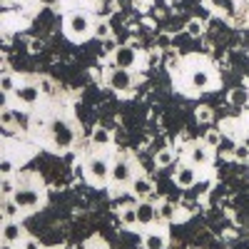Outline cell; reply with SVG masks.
Returning a JSON list of instances; mask_svg holds the SVG:
<instances>
[{
	"label": "cell",
	"mask_w": 249,
	"mask_h": 249,
	"mask_svg": "<svg viewBox=\"0 0 249 249\" xmlns=\"http://www.w3.org/2000/svg\"><path fill=\"white\" fill-rule=\"evenodd\" d=\"M50 144L57 152H65L75 144V130L68 120H53L50 122Z\"/></svg>",
	"instance_id": "6da1fadb"
},
{
	"label": "cell",
	"mask_w": 249,
	"mask_h": 249,
	"mask_svg": "<svg viewBox=\"0 0 249 249\" xmlns=\"http://www.w3.org/2000/svg\"><path fill=\"white\" fill-rule=\"evenodd\" d=\"M92 30H95V25H92V20H90L88 13L75 10V13H70L68 20H65V33H68L72 40H85Z\"/></svg>",
	"instance_id": "7a4b0ae2"
},
{
	"label": "cell",
	"mask_w": 249,
	"mask_h": 249,
	"mask_svg": "<svg viewBox=\"0 0 249 249\" xmlns=\"http://www.w3.org/2000/svg\"><path fill=\"white\" fill-rule=\"evenodd\" d=\"M13 199L20 204V210L23 212H30V210H37L40 204H43L45 195L40 187H33V184H18V192L13 195Z\"/></svg>",
	"instance_id": "3957f363"
},
{
	"label": "cell",
	"mask_w": 249,
	"mask_h": 249,
	"mask_svg": "<svg viewBox=\"0 0 249 249\" xmlns=\"http://www.w3.org/2000/svg\"><path fill=\"white\" fill-rule=\"evenodd\" d=\"M110 172H112V164L105 160V157H92L88 160L85 164V175H88V182L90 184H105L110 179Z\"/></svg>",
	"instance_id": "277c9868"
},
{
	"label": "cell",
	"mask_w": 249,
	"mask_h": 249,
	"mask_svg": "<svg viewBox=\"0 0 249 249\" xmlns=\"http://www.w3.org/2000/svg\"><path fill=\"white\" fill-rule=\"evenodd\" d=\"M132 82H135V77H132V72H130V70L112 68V70L107 72V85H110L115 92H130Z\"/></svg>",
	"instance_id": "5b68a950"
},
{
	"label": "cell",
	"mask_w": 249,
	"mask_h": 249,
	"mask_svg": "<svg viewBox=\"0 0 249 249\" xmlns=\"http://www.w3.org/2000/svg\"><path fill=\"white\" fill-rule=\"evenodd\" d=\"M112 62H115V68L132 70L137 65V50H135V45H120L117 53L112 55Z\"/></svg>",
	"instance_id": "8992f818"
},
{
	"label": "cell",
	"mask_w": 249,
	"mask_h": 249,
	"mask_svg": "<svg viewBox=\"0 0 249 249\" xmlns=\"http://www.w3.org/2000/svg\"><path fill=\"white\" fill-rule=\"evenodd\" d=\"M40 95H43V90H40V85H33V82H23V85H18V90H15L18 102L20 105H28V107L37 105Z\"/></svg>",
	"instance_id": "52a82bcc"
},
{
	"label": "cell",
	"mask_w": 249,
	"mask_h": 249,
	"mask_svg": "<svg viewBox=\"0 0 249 249\" xmlns=\"http://www.w3.org/2000/svg\"><path fill=\"white\" fill-rule=\"evenodd\" d=\"M135 175H132V162L130 160H117L112 162V172H110V182L115 184H127L132 182Z\"/></svg>",
	"instance_id": "ba28073f"
},
{
	"label": "cell",
	"mask_w": 249,
	"mask_h": 249,
	"mask_svg": "<svg viewBox=\"0 0 249 249\" xmlns=\"http://www.w3.org/2000/svg\"><path fill=\"white\" fill-rule=\"evenodd\" d=\"M20 239H25V230L18 219H5L3 224V242L8 244H18Z\"/></svg>",
	"instance_id": "9c48e42d"
},
{
	"label": "cell",
	"mask_w": 249,
	"mask_h": 249,
	"mask_svg": "<svg viewBox=\"0 0 249 249\" xmlns=\"http://www.w3.org/2000/svg\"><path fill=\"white\" fill-rule=\"evenodd\" d=\"M135 207H137V222H140V227H147V224H152L157 219V207L150 199H140V204H135Z\"/></svg>",
	"instance_id": "30bf717a"
},
{
	"label": "cell",
	"mask_w": 249,
	"mask_h": 249,
	"mask_svg": "<svg viewBox=\"0 0 249 249\" xmlns=\"http://www.w3.org/2000/svg\"><path fill=\"white\" fill-rule=\"evenodd\" d=\"M130 192H132L137 199H150L152 192H155V187H152L150 177H135L132 184H130Z\"/></svg>",
	"instance_id": "8fae6325"
},
{
	"label": "cell",
	"mask_w": 249,
	"mask_h": 249,
	"mask_svg": "<svg viewBox=\"0 0 249 249\" xmlns=\"http://www.w3.org/2000/svg\"><path fill=\"white\" fill-rule=\"evenodd\" d=\"M175 182H177V187H182V190L195 187L197 184V170L192 167V164H182V167L177 170V175H175Z\"/></svg>",
	"instance_id": "7c38bea8"
},
{
	"label": "cell",
	"mask_w": 249,
	"mask_h": 249,
	"mask_svg": "<svg viewBox=\"0 0 249 249\" xmlns=\"http://www.w3.org/2000/svg\"><path fill=\"white\" fill-rule=\"evenodd\" d=\"M190 85L195 88V90H210L212 88V75L207 72L204 68H197V70H192V75H190Z\"/></svg>",
	"instance_id": "4fadbf2b"
},
{
	"label": "cell",
	"mask_w": 249,
	"mask_h": 249,
	"mask_svg": "<svg viewBox=\"0 0 249 249\" xmlns=\"http://www.w3.org/2000/svg\"><path fill=\"white\" fill-rule=\"evenodd\" d=\"M187 157H190V164H207L212 160V155H210V147L202 142V144H192L190 147V152H187Z\"/></svg>",
	"instance_id": "5bb4252c"
},
{
	"label": "cell",
	"mask_w": 249,
	"mask_h": 249,
	"mask_svg": "<svg viewBox=\"0 0 249 249\" xmlns=\"http://www.w3.org/2000/svg\"><path fill=\"white\" fill-rule=\"evenodd\" d=\"M90 142L95 144V147H107V144L112 142V135H110V130H107V127L97 124V127L92 130V135H90Z\"/></svg>",
	"instance_id": "9a60e30c"
},
{
	"label": "cell",
	"mask_w": 249,
	"mask_h": 249,
	"mask_svg": "<svg viewBox=\"0 0 249 249\" xmlns=\"http://www.w3.org/2000/svg\"><path fill=\"white\" fill-rule=\"evenodd\" d=\"M0 210H3V219H18L20 217V204L13 199V197H8V199H3V207H0Z\"/></svg>",
	"instance_id": "2e32d148"
},
{
	"label": "cell",
	"mask_w": 249,
	"mask_h": 249,
	"mask_svg": "<svg viewBox=\"0 0 249 249\" xmlns=\"http://www.w3.org/2000/svg\"><path fill=\"white\" fill-rule=\"evenodd\" d=\"M177 214H179V212H177V207H175L172 202H162V204L157 207V219H162V222H172Z\"/></svg>",
	"instance_id": "e0dca14e"
},
{
	"label": "cell",
	"mask_w": 249,
	"mask_h": 249,
	"mask_svg": "<svg viewBox=\"0 0 249 249\" xmlns=\"http://www.w3.org/2000/svg\"><path fill=\"white\" fill-rule=\"evenodd\" d=\"M164 247H167V237L160 232H150L144 237V249H164Z\"/></svg>",
	"instance_id": "ac0fdd59"
},
{
	"label": "cell",
	"mask_w": 249,
	"mask_h": 249,
	"mask_svg": "<svg viewBox=\"0 0 249 249\" xmlns=\"http://www.w3.org/2000/svg\"><path fill=\"white\" fill-rule=\"evenodd\" d=\"M230 102H232V105H237V107H247V105H249V90L234 88V90L230 92Z\"/></svg>",
	"instance_id": "d6986e66"
},
{
	"label": "cell",
	"mask_w": 249,
	"mask_h": 249,
	"mask_svg": "<svg viewBox=\"0 0 249 249\" xmlns=\"http://www.w3.org/2000/svg\"><path fill=\"white\" fill-rule=\"evenodd\" d=\"M92 35L100 40V43H102V40H107V37H112V28H110L107 20H97V23H95V30H92Z\"/></svg>",
	"instance_id": "ffe728a7"
},
{
	"label": "cell",
	"mask_w": 249,
	"mask_h": 249,
	"mask_svg": "<svg viewBox=\"0 0 249 249\" xmlns=\"http://www.w3.org/2000/svg\"><path fill=\"white\" fill-rule=\"evenodd\" d=\"M120 222H122L124 227H135V224H140V222H137V207H124V210L120 212Z\"/></svg>",
	"instance_id": "44dd1931"
},
{
	"label": "cell",
	"mask_w": 249,
	"mask_h": 249,
	"mask_svg": "<svg viewBox=\"0 0 249 249\" xmlns=\"http://www.w3.org/2000/svg\"><path fill=\"white\" fill-rule=\"evenodd\" d=\"M0 90H3V95H15L18 90V82L10 72H3V77H0Z\"/></svg>",
	"instance_id": "7402d4cb"
},
{
	"label": "cell",
	"mask_w": 249,
	"mask_h": 249,
	"mask_svg": "<svg viewBox=\"0 0 249 249\" xmlns=\"http://www.w3.org/2000/svg\"><path fill=\"white\" fill-rule=\"evenodd\" d=\"M210 5L219 13H224L227 18H232L234 15V0H210Z\"/></svg>",
	"instance_id": "603a6c76"
},
{
	"label": "cell",
	"mask_w": 249,
	"mask_h": 249,
	"mask_svg": "<svg viewBox=\"0 0 249 249\" xmlns=\"http://www.w3.org/2000/svg\"><path fill=\"white\" fill-rule=\"evenodd\" d=\"M155 162H157V167H167V164L175 162V152L167 150V147H162V150L155 155Z\"/></svg>",
	"instance_id": "cb8c5ba5"
},
{
	"label": "cell",
	"mask_w": 249,
	"mask_h": 249,
	"mask_svg": "<svg viewBox=\"0 0 249 249\" xmlns=\"http://www.w3.org/2000/svg\"><path fill=\"white\" fill-rule=\"evenodd\" d=\"M184 30H187V35H190V37H199L204 33V23H202L199 18H192L190 23L184 25Z\"/></svg>",
	"instance_id": "d4e9b609"
},
{
	"label": "cell",
	"mask_w": 249,
	"mask_h": 249,
	"mask_svg": "<svg viewBox=\"0 0 249 249\" xmlns=\"http://www.w3.org/2000/svg\"><path fill=\"white\" fill-rule=\"evenodd\" d=\"M15 120H18V115H15L10 107H5L3 112H0V124H3L5 130H13V127H15Z\"/></svg>",
	"instance_id": "484cf974"
},
{
	"label": "cell",
	"mask_w": 249,
	"mask_h": 249,
	"mask_svg": "<svg viewBox=\"0 0 249 249\" xmlns=\"http://www.w3.org/2000/svg\"><path fill=\"white\" fill-rule=\"evenodd\" d=\"M0 192H3V199H8V197H13L18 192V184L10 177H3V182H0Z\"/></svg>",
	"instance_id": "4316f807"
},
{
	"label": "cell",
	"mask_w": 249,
	"mask_h": 249,
	"mask_svg": "<svg viewBox=\"0 0 249 249\" xmlns=\"http://www.w3.org/2000/svg\"><path fill=\"white\" fill-rule=\"evenodd\" d=\"M195 117H197L199 124H207V122H212V110H210V107H204V105H199L197 112H195Z\"/></svg>",
	"instance_id": "83f0119b"
},
{
	"label": "cell",
	"mask_w": 249,
	"mask_h": 249,
	"mask_svg": "<svg viewBox=\"0 0 249 249\" xmlns=\"http://www.w3.org/2000/svg\"><path fill=\"white\" fill-rule=\"evenodd\" d=\"M237 162H249V147H247V144L244 142H239L237 144V147H234V155H232Z\"/></svg>",
	"instance_id": "f1b7e54d"
},
{
	"label": "cell",
	"mask_w": 249,
	"mask_h": 249,
	"mask_svg": "<svg viewBox=\"0 0 249 249\" xmlns=\"http://www.w3.org/2000/svg\"><path fill=\"white\" fill-rule=\"evenodd\" d=\"M40 90H43V95H55L57 92V88H55V82L50 80V77H40Z\"/></svg>",
	"instance_id": "f546056e"
},
{
	"label": "cell",
	"mask_w": 249,
	"mask_h": 249,
	"mask_svg": "<svg viewBox=\"0 0 249 249\" xmlns=\"http://www.w3.org/2000/svg\"><path fill=\"white\" fill-rule=\"evenodd\" d=\"M204 144H207V147H219V144H222V135L214 132V130H210V132L204 135Z\"/></svg>",
	"instance_id": "4dcf8cb0"
},
{
	"label": "cell",
	"mask_w": 249,
	"mask_h": 249,
	"mask_svg": "<svg viewBox=\"0 0 249 249\" xmlns=\"http://www.w3.org/2000/svg\"><path fill=\"white\" fill-rule=\"evenodd\" d=\"M117 43H115V37H107V40H102V50H105V55H115L117 53Z\"/></svg>",
	"instance_id": "1f68e13d"
},
{
	"label": "cell",
	"mask_w": 249,
	"mask_h": 249,
	"mask_svg": "<svg viewBox=\"0 0 249 249\" xmlns=\"http://www.w3.org/2000/svg\"><path fill=\"white\" fill-rule=\"evenodd\" d=\"M234 147H237L234 142H230V140H222V144H219L217 150H219L222 155H234Z\"/></svg>",
	"instance_id": "d6a6232c"
},
{
	"label": "cell",
	"mask_w": 249,
	"mask_h": 249,
	"mask_svg": "<svg viewBox=\"0 0 249 249\" xmlns=\"http://www.w3.org/2000/svg\"><path fill=\"white\" fill-rule=\"evenodd\" d=\"M0 172H3V177H10V172H13V162H10L8 157L0 160Z\"/></svg>",
	"instance_id": "836d02e7"
},
{
	"label": "cell",
	"mask_w": 249,
	"mask_h": 249,
	"mask_svg": "<svg viewBox=\"0 0 249 249\" xmlns=\"http://www.w3.org/2000/svg\"><path fill=\"white\" fill-rule=\"evenodd\" d=\"M112 13H115V3H105V5L100 8V18H102V20H107Z\"/></svg>",
	"instance_id": "e575fe53"
},
{
	"label": "cell",
	"mask_w": 249,
	"mask_h": 249,
	"mask_svg": "<svg viewBox=\"0 0 249 249\" xmlns=\"http://www.w3.org/2000/svg\"><path fill=\"white\" fill-rule=\"evenodd\" d=\"M210 190H212V182H199L197 184V195L199 197H207V195H210Z\"/></svg>",
	"instance_id": "d590c367"
},
{
	"label": "cell",
	"mask_w": 249,
	"mask_h": 249,
	"mask_svg": "<svg viewBox=\"0 0 249 249\" xmlns=\"http://www.w3.org/2000/svg\"><path fill=\"white\" fill-rule=\"evenodd\" d=\"M28 50L35 55V53H40V50H43V40H37V37H33L30 40V43H28Z\"/></svg>",
	"instance_id": "8d00e7d4"
},
{
	"label": "cell",
	"mask_w": 249,
	"mask_h": 249,
	"mask_svg": "<svg viewBox=\"0 0 249 249\" xmlns=\"http://www.w3.org/2000/svg\"><path fill=\"white\" fill-rule=\"evenodd\" d=\"M23 249H40V242L33 239V237H25L23 239Z\"/></svg>",
	"instance_id": "74e56055"
},
{
	"label": "cell",
	"mask_w": 249,
	"mask_h": 249,
	"mask_svg": "<svg viewBox=\"0 0 249 249\" xmlns=\"http://www.w3.org/2000/svg\"><path fill=\"white\" fill-rule=\"evenodd\" d=\"M160 48H170V37H167V35L160 37Z\"/></svg>",
	"instance_id": "f35d334b"
},
{
	"label": "cell",
	"mask_w": 249,
	"mask_h": 249,
	"mask_svg": "<svg viewBox=\"0 0 249 249\" xmlns=\"http://www.w3.org/2000/svg\"><path fill=\"white\" fill-rule=\"evenodd\" d=\"M37 3H40V5H50V8H53V5L57 3V0H37Z\"/></svg>",
	"instance_id": "ab89813d"
},
{
	"label": "cell",
	"mask_w": 249,
	"mask_h": 249,
	"mask_svg": "<svg viewBox=\"0 0 249 249\" xmlns=\"http://www.w3.org/2000/svg\"><path fill=\"white\" fill-rule=\"evenodd\" d=\"M0 249H13V244H8V242H3V244H0Z\"/></svg>",
	"instance_id": "60d3db41"
},
{
	"label": "cell",
	"mask_w": 249,
	"mask_h": 249,
	"mask_svg": "<svg viewBox=\"0 0 249 249\" xmlns=\"http://www.w3.org/2000/svg\"><path fill=\"white\" fill-rule=\"evenodd\" d=\"M53 249H60V247H53Z\"/></svg>",
	"instance_id": "b9f144b4"
}]
</instances>
